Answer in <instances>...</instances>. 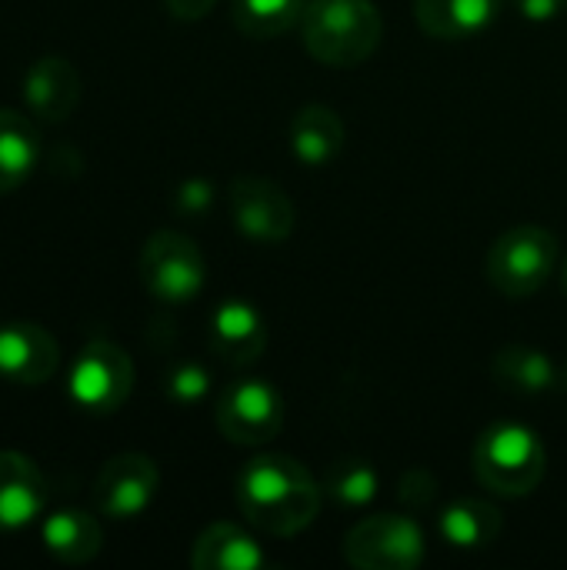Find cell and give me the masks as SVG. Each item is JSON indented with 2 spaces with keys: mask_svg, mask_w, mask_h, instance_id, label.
<instances>
[{
  "mask_svg": "<svg viewBox=\"0 0 567 570\" xmlns=\"http://www.w3.org/2000/svg\"><path fill=\"white\" fill-rule=\"evenodd\" d=\"M207 341L214 357H221L227 367H247L257 364L267 347V321L251 301L227 297L211 314Z\"/></svg>",
  "mask_w": 567,
  "mask_h": 570,
  "instance_id": "7c38bea8",
  "label": "cell"
},
{
  "mask_svg": "<svg viewBox=\"0 0 567 570\" xmlns=\"http://www.w3.org/2000/svg\"><path fill=\"white\" fill-rule=\"evenodd\" d=\"M214 424L237 448L271 444L284 428V397L277 394L274 384L261 377L231 381L217 394Z\"/></svg>",
  "mask_w": 567,
  "mask_h": 570,
  "instance_id": "52a82bcc",
  "label": "cell"
},
{
  "mask_svg": "<svg viewBox=\"0 0 567 570\" xmlns=\"http://www.w3.org/2000/svg\"><path fill=\"white\" fill-rule=\"evenodd\" d=\"M475 478L481 488L501 498H528L538 491L548 471L541 438L521 421L491 424L475 444Z\"/></svg>",
  "mask_w": 567,
  "mask_h": 570,
  "instance_id": "3957f363",
  "label": "cell"
},
{
  "mask_svg": "<svg viewBox=\"0 0 567 570\" xmlns=\"http://www.w3.org/2000/svg\"><path fill=\"white\" fill-rule=\"evenodd\" d=\"M307 0H234V27L251 40H271L301 23Z\"/></svg>",
  "mask_w": 567,
  "mask_h": 570,
  "instance_id": "7402d4cb",
  "label": "cell"
},
{
  "mask_svg": "<svg viewBox=\"0 0 567 570\" xmlns=\"http://www.w3.org/2000/svg\"><path fill=\"white\" fill-rule=\"evenodd\" d=\"M234 498L237 511L254 531L271 538H294L314 524L324 488L301 461L287 454H257L241 468Z\"/></svg>",
  "mask_w": 567,
  "mask_h": 570,
  "instance_id": "6da1fadb",
  "label": "cell"
},
{
  "mask_svg": "<svg viewBox=\"0 0 567 570\" xmlns=\"http://www.w3.org/2000/svg\"><path fill=\"white\" fill-rule=\"evenodd\" d=\"M348 140V127L341 120V114L328 104H307L291 117V130H287V144L294 160H301L304 167H328Z\"/></svg>",
  "mask_w": 567,
  "mask_h": 570,
  "instance_id": "e0dca14e",
  "label": "cell"
},
{
  "mask_svg": "<svg viewBox=\"0 0 567 570\" xmlns=\"http://www.w3.org/2000/svg\"><path fill=\"white\" fill-rule=\"evenodd\" d=\"M47 508L43 471L17 451H0V534L33 524Z\"/></svg>",
  "mask_w": 567,
  "mask_h": 570,
  "instance_id": "5bb4252c",
  "label": "cell"
},
{
  "mask_svg": "<svg viewBox=\"0 0 567 570\" xmlns=\"http://www.w3.org/2000/svg\"><path fill=\"white\" fill-rule=\"evenodd\" d=\"M324 498H331L338 508H368L378 498L381 478L378 471L361 458H341L324 474Z\"/></svg>",
  "mask_w": 567,
  "mask_h": 570,
  "instance_id": "603a6c76",
  "label": "cell"
},
{
  "mask_svg": "<svg viewBox=\"0 0 567 570\" xmlns=\"http://www.w3.org/2000/svg\"><path fill=\"white\" fill-rule=\"evenodd\" d=\"M80 73L67 57H40L23 73V100L33 120L60 124L80 104Z\"/></svg>",
  "mask_w": 567,
  "mask_h": 570,
  "instance_id": "4fadbf2b",
  "label": "cell"
},
{
  "mask_svg": "<svg viewBox=\"0 0 567 570\" xmlns=\"http://www.w3.org/2000/svg\"><path fill=\"white\" fill-rule=\"evenodd\" d=\"M561 291L567 294V257H565V264H561Z\"/></svg>",
  "mask_w": 567,
  "mask_h": 570,
  "instance_id": "83f0119b",
  "label": "cell"
},
{
  "mask_svg": "<svg viewBox=\"0 0 567 570\" xmlns=\"http://www.w3.org/2000/svg\"><path fill=\"white\" fill-rule=\"evenodd\" d=\"M565 387H567V361H565Z\"/></svg>",
  "mask_w": 567,
  "mask_h": 570,
  "instance_id": "f1b7e54d",
  "label": "cell"
},
{
  "mask_svg": "<svg viewBox=\"0 0 567 570\" xmlns=\"http://www.w3.org/2000/svg\"><path fill=\"white\" fill-rule=\"evenodd\" d=\"M558 264H561L558 237L541 224H518L508 227L491 244L485 257V277L498 294L511 301H525L555 277Z\"/></svg>",
  "mask_w": 567,
  "mask_h": 570,
  "instance_id": "277c9868",
  "label": "cell"
},
{
  "mask_svg": "<svg viewBox=\"0 0 567 570\" xmlns=\"http://www.w3.org/2000/svg\"><path fill=\"white\" fill-rule=\"evenodd\" d=\"M211 200H214V190H211L207 180H184L177 187V194H174V207L180 214H190V217L194 214H204L211 207Z\"/></svg>",
  "mask_w": 567,
  "mask_h": 570,
  "instance_id": "d4e9b609",
  "label": "cell"
},
{
  "mask_svg": "<svg viewBox=\"0 0 567 570\" xmlns=\"http://www.w3.org/2000/svg\"><path fill=\"white\" fill-rule=\"evenodd\" d=\"M60 367V347L40 324H3L0 327V381L13 387H40Z\"/></svg>",
  "mask_w": 567,
  "mask_h": 570,
  "instance_id": "8fae6325",
  "label": "cell"
},
{
  "mask_svg": "<svg viewBox=\"0 0 567 570\" xmlns=\"http://www.w3.org/2000/svg\"><path fill=\"white\" fill-rule=\"evenodd\" d=\"M518 17H525L528 23H551L567 13V0H511Z\"/></svg>",
  "mask_w": 567,
  "mask_h": 570,
  "instance_id": "484cf974",
  "label": "cell"
},
{
  "mask_svg": "<svg viewBox=\"0 0 567 570\" xmlns=\"http://www.w3.org/2000/svg\"><path fill=\"white\" fill-rule=\"evenodd\" d=\"M217 0H164V10L174 17V20H204L211 10H214Z\"/></svg>",
  "mask_w": 567,
  "mask_h": 570,
  "instance_id": "4316f807",
  "label": "cell"
},
{
  "mask_svg": "<svg viewBox=\"0 0 567 570\" xmlns=\"http://www.w3.org/2000/svg\"><path fill=\"white\" fill-rule=\"evenodd\" d=\"M160 491V471L147 454L110 458L94 481V508L110 521H137Z\"/></svg>",
  "mask_w": 567,
  "mask_h": 570,
  "instance_id": "30bf717a",
  "label": "cell"
},
{
  "mask_svg": "<svg viewBox=\"0 0 567 570\" xmlns=\"http://www.w3.org/2000/svg\"><path fill=\"white\" fill-rule=\"evenodd\" d=\"M194 570H261L267 568V554L257 538L234 521H217L204 528L190 548Z\"/></svg>",
  "mask_w": 567,
  "mask_h": 570,
  "instance_id": "2e32d148",
  "label": "cell"
},
{
  "mask_svg": "<svg viewBox=\"0 0 567 570\" xmlns=\"http://www.w3.org/2000/svg\"><path fill=\"white\" fill-rule=\"evenodd\" d=\"M344 558L361 570H414L424 561V534L404 514H371L348 531Z\"/></svg>",
  "mask_w": 567,
  "mask_h": 570,
  "instance_id": "ba28073f",
  "label": "cell"
},
{
  "mask_svg": "<svg viewBox=\"0 0 567 570\" xmlns=\"http://www.w3.org/2000/svg\"><path fill=\"white\" fill-rule=\"evenodd\" d=\"M43 157V140L33 117L0 107V197L23 187Z\"/></svg>",
  "mask_w": 567,
  "mask_h": 570,
  "instance_id": "ac0fdd59",
  "label": "cell"
},
{
  "mask_svg": "<svg viewBox=\"0 0 567 570\" xmlns=\"http://www.w3.org/2000/svg\"><path fill=\"white\" fill-rule=\"evenodd\" d=\"M134 361L124 347H117L114 341H90L84 344V351L77 354L70 374H67V397L74 401V407H80L84 414L94 417H110L117 414L130 391H134Z\"/></svg>",
  "mask_w": 567,
  "mask_h": 570,
  "instance_id": "8992f818",
  "label": "cell"
},
{
  "mask_svg": "<svg viewBox=\"0 0 567 570\" xmlns=\"http://www.w3.org/2000/svg\"><path fill=\"white\" fill-rule=\"evenodd\" d=\"M137 271L144 291L167 307L197 301L207 284V264L197 240L174 227H160L147 237Z\"/></svg>",
  "mask_w": 567,
  "mask_h": 570,
  "instance_id": "5b68a950",
  "label": "cell"
},
{
  "mask_svg": "<svg viewBox=\"0 0 567 570\" xmlns=\"http://www.w3.org/2000/svg\"><path fill=\"white\" fill-rule=\"evenodd\" d=\"M505 0H414L418 27L434 40H475L488 33Z\"/></svg>",
  "mask_w": 567,
  "mask_h": 570,
  "instance_id": "9a60e30c",
  "label": "cell"
},
{
  "mask_svg": "<svg viewBox=\"0 0 567 570\" xmlns=\"http://www.w3.org/2000/svg\"><path fill=\"white\" fill-rule=\"evenodd\" d=\"M40 541L60 564H90L104 548V528L87 511H53L40 524Z\"/></svg>",
  "mask_w": 567,
  "mask_h": 570,
  "instance_id": "ffe728a7",
  "label": "cell"
},
{
  "mask_svg": "<svg viewBox=\"0 0 567 570\" xmlns=\"http://www.w3.org/2000/svg\"><path fill=\"white\" fill-rule=\"evenodd\" d=\"M438 534L458 551L491 548L501 534V511L485 498H458L441 511Z\"/></svg>",
  "mask_w": 567,
  "mask_h": 570,
  "instance_id": "44dd1931",
  "label": "cell"
},
{
  "mask_svg": "<svg viewBox=\"0 0 567 570\" xmlns=\"http://www.w3.org/2000/svg\"><path fill=\"white\" fill-rule=\"evenodd\" d=\"M164 394L177 407H194L211 394V374L197 361H180L164 377Z\"/></svg>",
  "mask_w": 567,
  "mask_h": 570,
  "instance_id": "cb8c5ba5",
  "label": "cell"
},
{
  "mask_svg": "<svg viewBox=\"0 0 567 570\" xmlns=\"http://www.w3.org/2000/svg\"><path fill=\"white\" fill-rule=\"evenodd\" d=\"M491 374L505 391L525 394V397H541L558 391V384L565 381L561 367L551 361V354L528 347V344H511L501 347L491 361Z\"/></svg>",
  "mask_w": 567,
  "mask_h": 570,
  "instance_id": "d6986e66",
  "label": "cell"
},
{
  "mask_svg": "<svg viewBox=\"0 0 567 570\" xmlns=\"http://www.w3.org/2000/svg\"><path fill=\"white\" fill-rule=\"evenodd\" d=\"M384 37L381 10L371 0H307L301 40L324 67L364 63Z\"/></svg>",
  "mask_w": 567,
  "mask_h": 570,
  "instance_id": "7a4b0ae2",
  "label": "cell"
},
{
  "mask_svg": "<svg viewBox=\"0 0 567 570\" xmlns=\"http://www.w3.org/2000/svg\"><path fill=\"white\" fill-rule=\"evenodd\" d=\"M227 207L234 230L254 244H281L297 224L287 190L264 174H237L227 187Z\"/></svg>",
  "mask_w": 567,
  "mask_h": 570,
  "instance_id": "9c48e42d",
  "label": "cell"
}]
</instances>
